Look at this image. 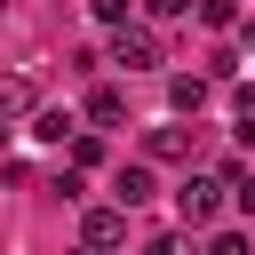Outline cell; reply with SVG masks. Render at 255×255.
<instances>
[{"label": "cell", "instance_id": "1", "mask_svg": "<svg viewBox=\"0 0 255 255\" xmlns=\"http://www.w3.org/2000/svg\"><path fill=\"white\" fill-rule=\"evenodd\" d=\"M175 215H183L191 231H207V223L223 215V183H215V175H183V183H175Z\"/></svg>", "mask_w": 255, "mask_h": 255}, {"label": "cell", "instance_id": "2", "mask_svg": "<svg viewBox=\"0 0 255 255\" xmlns=\"http://www.w3.org/2000/svg\"><path fill=\"white\" fill-rule=\"evenodd\" d=\"M112 64H128V72H151V64H159V32H143V24H120V32H112Z\"/></svg>", "mask_w": 255, "mask_h": 255}, {"label": "cell", "instance_id": "3", "mask_svg": "<svg viewBox=\"0 0 255 255\" xmlns=\"http://www.w3.org/2000/svg\"><path fill=\"white\" fill-rule=\"evenodd\" d=\"M120 239H128V207H88L80 247H88V255H104V247H120Z\"/></svg>", "mask_w": 255, "mask_h": 255}, {"label": "cell", "instance_id": "4", "mask_svg": "<svg viewBox=\"0 0 255 255\" xmlns=\"http://www.w3.org/2000/svg\"><path fill=\"white\" fill-rule=\"evenodd\" d=\"M40 112V88L24 80V72H0V128H16V120H32Z\"/></svg>", "mask_w": 255, "mask_h": 255}, {"label": "cell", "instance_id": "5", "mask_svg": "<svg viewBox=\"0 0 255 255\" xmlns=\"http://www.w3.org/2000/svg\"><path fill=\"white\" fill-rule=\"evenodd\" d=\"M112 191H120V207H143V199H151L159 183H151V167H143V159H128V167L112 175Z\"/></svg>", "mask_w": 255, "mask_h": 255}, {"label": "cell", "instance_id": "6", "mask_svg": "<svg viewBox=\"0 0 255 255\" xmlns=\"http://www.w3.org/2000/svg\"><path fill=\"white\" fill-rule=\"evenodd\" d=\"M151 159H191V128H151Z\"/></svg>", "mask_w": 255, "mask_h": 255}, {"label": "cell", "instance_id": "7", "mask_svg": "<svg viewBox=\"0 0 255 255\" xmlns=\"http://www.w3.org/2000/svg\"><path fill=\"white\" fill-rule=\"evenodd\" d=\"M167 104H175V112L191 120V112L207 104V80H199V72H191V80H167Z\"/></svg>", "mask_w": 255, "mask_h": 255}, {"label": "cell", "instance_id": "8", "mask_svg": "<svg viewBox=\"0 0 255 255\" xmlns=\"http://www.w3.org/2000/svg\"><path fill=\"white\" fill-rule=\"evenodd\" d=\"M88 120H96V128L128 120V96H120V88H96V96H88Z\"/></svg>", "mask_w": 255, "mask_h": 255}, {"label": "cell", "instance_id": "9", "mask_svg": "<svg viewBox=\"0 0 255 255\" xmlns=\"http://www.w3.org/2000/svg\"><path fill=\"white\" fill-rule=\"evenodd\" d=\"M32 135H40V143H64V135H72V112H32Z\"/></svg>", "mask_w": 255, "mask_h": 255}, {"label": "cell", "instance_id": "10", "mask_svg": "<svg viewBox=\"0 0 255 255\" xmlns=\"http://www.w3.org/2000/svg\"><path fill=\"white\" fill-rule=\"evenodd\" d=\"M231 16H239L231 0H199V24H207V32H231Z\"/></svg>", "mask_w": 255, "mask_h": 255}, {"label": "cell", "instance_id": "11", "mask_svg": "<svg viewBox=\"0 0 255 255\" xmlns=\"http://www.w3.org/2000/svg\"><path fill=\"white\" fill-rule=\"evenodd\" d=\"M88 8H96V16H104V24H112V32H120V24H128V0H88Z\"/></svg>", "mask_w": 255, "mask_h": 255}, {"label": "cell", "instance_id": "12", "mask_svg": "<svg viewBox=\"0 0 255 255\" xmlns=\"http://www.w3.org/2000/svg\"><path fill=\"white\" fill-rule=\"evenodd\" d=\"M207 255H247V239H239V231H215V247H207Z\"/></svg>", "mask_w": 255, "mask_h": 255}, {"label": "cell", "instance_id": "13", "mask_svg": "<svg viewBox=\"0 0 255 255\" xmlns=\"http://www.w3.org/2000/svg\"><path fill=\"white\" fill-rule=\"evenodd\" d=\"M143 255H183V239H175V231H167V239H151V247H143Z\"/></svg>", "mask_w": 255, "mask_h": 255}, {"label": "cell", "instance_id": "14", "mask_svg": "<svg viewBox=\"0 0 255 255\" xmlns=\"http://www.w3.org/2000/svg\"><path fill=\"white\" fill-rule=\"evenodd\" d=\"M143 8H151V16H183L191 0H143Z\"/></svg>", "mask_w": 255, "mask_h": 255}, {"label": "cell", "instance_id": "15", "mask_svg": "<svg viewBox=\"0 0 255 255\" xmlns=\"http://www.w3.org/2000/svg\"><path fill=\"white\" fill-rule=\"evenodd\" d=\"M247 40H255V32H247Z\"/></svg>", "mask_w": 255, "mask_h": 255}]
</instances>
